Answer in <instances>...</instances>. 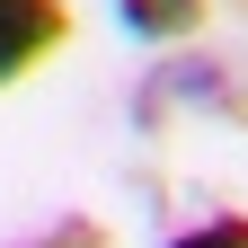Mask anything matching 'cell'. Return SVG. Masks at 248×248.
I'll return each mask as SVG.
<instances>
[{"label": "cell", "mask_w": 248, "mask_h": 248, "mask_svg": "<svg viewBox=\"0 0 248 248\" xmlns=\"http://www.w3.org/2000/svg\"><path fill=\"white\" fill-rule=\"evenodd\" d=\"M62 45H71V0H0V89L45 71Z\"/></svg>", "instance_id": "cell-2"}, {"label": "cell", "mask_w": 248, "mask_h": 248, "mask_svg": "<svg viewBox=\"0 0 248 248\" xmlns=\"http://www.w3.org/2000/svg\"><path fill=\"white\" fill-rule=\"evenodd\" d=\"M160 248H248V213H213V222H186Z\"/></svg>", "instance_id": "cell-5"}, {"label": "cell", "mask_w": 248, "mask_h": 248, "mask_svg": "<svg viewBox=\"0 0 248 248\" xmlns=\"http://www.w3.org/2000/svg\"><path fill=\"white\" fill-rule=\"evenodd\" d=\"M169 107H195V115H222V124H248V62L239 53H204V62H160L142 80L133 115L160 124Z\"/></svg>", "instance_id": "cell-1"}, {"label": "cell", "mask_w": 248, "mask_h": 248, "mask_svg": "<svg viewBox=\"0 0 248 248\" xmlns=\"http://www.w3.org/2000/svg\"><path fill=\"white\" fill-rule=\"evenodd\" d=\"M107 9H115V27L133 45H186L213 18V0H107Z\"/></svg>", "instance_id": "cell-3"}, {"label": "cell", "mask_w": 248, "mask_h": 248, "mask_svg": "<svg viewBox=\"0 0 248 248\" xmlns=\"http://www.w3.org/2000/svg\"><path fill=\"white\" fill-rule=\"evenodd\" d=\"M239 9H248V0H239Z\"/></svg>", "instance_id": "cell-6"}, {"label": "cell", "mask_w": 248, "mask_h": 248, "mask_svg": "<svg viewBox=\"0 0 248 248\" xmlns=\"http://www.w3.org/2000/svg\"><path fill=\"white\" fill-rule=\"evenodd\" d=\"M18 248H115V239H107V222H89V213H53V222L27 231Z\"/></svg>", "instance_id": "cell-4"}]
</instances>
